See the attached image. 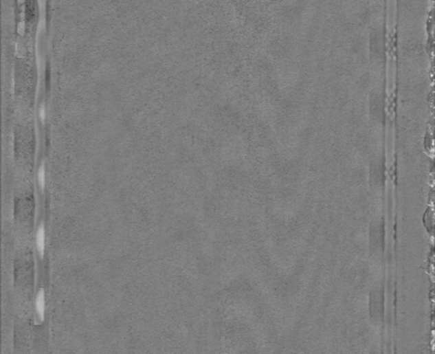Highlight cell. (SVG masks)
I'll return each instance as SVG.
<instances>
[{
    "label": "cell",
    "mask_w": 435,
    "mask_h": 354,
    "mask_svg": "<svg viewBox=\"0 0 435 354\" xmlns=\"http://www.w3.org/2000/svg\"><path fill=\"white\" fill-rule=\"evenodd\" d=\"M34 305H36L34 309H36V314L38 320H44L45 311H46V298H45L44 289H40V291H38Z\"/></svg>",
    "instance_id": "cell-2"
},
{
    "label": "cell",
    "mask_w": 435,
    "mask_h": 354,
    "mask_svg": "<svg viewBox=\"0 0 435 354\" xmlns=\"http://www.w3.org/2000/svg\"><path fill=\"white\" fill-rule=\"evenodd\" d=\"M36 250H38L40 258H43L45 254V247H46V232H45L44 223H41L38 227V231L36 234Z\"/></svg>",
    "instance_id": "cell-3"
},
{
    "label": "cell",
    "mask_w": 435,
    "mask_h": 354,
    "mask_svg": "<svg viewBox=\"0 0 435 354\" xmlns=\"http://www.w3.org/2000/svg\"><path fill=\"white\" fill-rule=\"evenodd\" d=\"M38 182L41 190H44L45 185H46V170H45V164H41L38 170Z\"/></svg>",
    "instance_id": "cell-4"
},
{
    "label": "cell",
    "mask_w": 435,
    "mask_h": 354,
    "mask_svg": "<svg viewBox=\"0 0 435 354\" xmlns=\"http://www.w3.org/2000/svg\"><path fill=\"white\" fill-rule=\"evenodd\" d=\"M40 19L38 0H24V20L26 30H34Z\"/></svg>",
    "instance_id": "cell-1"
}]
</instances>
